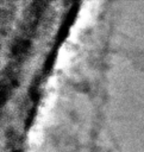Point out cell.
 Here are the masks:
<instances>
[{
	"label": "cell",
	"mask_w": 144,
	"mask_h": 152,
	"mask_svg": "<svg viewBox=\"0 0 144 152\" xmlns=\"http://www.w3.org/2000/svg\"><path fill=\"white\" fill-rule=\"evenodd\" d=\"M79 6H80L79 2H74V5H73V6L69 8V11L67 12V14H65V17H64V19H63V21H62V25H61V27H60V30H58V33H57V40H62L63 37L67 34L68 28H69L70 24L73 23L74 17L76 15V12H77Z\"/></svg>",
	"instance_id": "1"
},
{
	"label": "cell",
	"mask_w": 144,
	"mask_h": 152,
	"mask_svg": "<svg viewBox=\"0 0 144 152\" xmlns=\"http://www.w3.org/2000/svg\"><path fill=\"white\" fill-rule=\"evenodd\" d=\"M14 152H20V151H19V150H17V151H14Z\"/></svg>",
	"instance_id": "2"
}]
</instances>
